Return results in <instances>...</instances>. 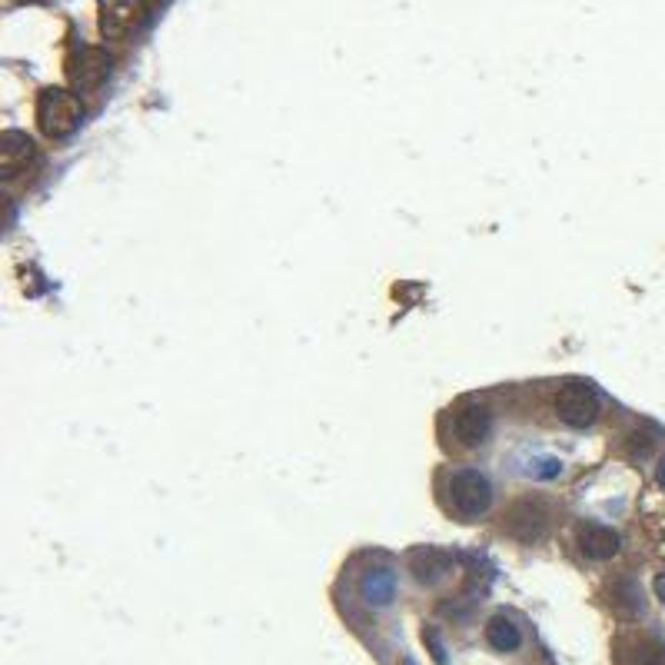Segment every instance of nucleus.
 Instances as JSON below:
<instances>
[{
    "label": "nucleus",
    "mask_w": 665,
    "mask_h": 665,
    "mask_svg": "<svg viewBox=\"0 0 665 665\" xmlns=\"http://www.w3.org/2000/svg\"><path fill=\"white\" fill-rule=\"evenodd\" d=\"M423 642H429V649H433L436 665H446V649H443V642H439V636H436L433 629H426V632H423Z\"/></svg>",
    "instance_id": "obj_14"
},
{
    "label": "nucleus",
    "mask_w": 665,
    "mask_h": 665,
    "mask_svg": "<svg viewBox=\"0 0 665 665\" xmlns=\"http://www.w3.org/2000/svg\"><path fill=\"white\" fill-rule=\"evenodd\" d=\"M493 433V413L479 403H466L459 406L453 416H449V439H453L456 449H479Z\"/></svg>",
    "instance_id": "obj_4"
},
{
    "label": "nucleus",
    "mask_w": 665,
    "mask_h": 665,
    "mask_svg": "<svg viewBox=\"0 0 665 665\" xmlns=\"http://www.w3.org/2000/svg\"><path fill=\"white\" fill-rule=\"evenodd\" d=\"M656 596L659 602H665V576H656Z\"/></svg>",
    "instance_id": "obj_15"
},
{
    "label": "nucleus",
    "mask_w": 665,
    "mask_h": 665,
    "mask_svg": "<svg viewBox=\"0 0 665 665\" xmlns=\"http://www.w3.org/2000/svg\"><path fill=\"white\" fill-rule=\"evenodd\" d=\"M449 572V556L439 549H419L413 552V576L426 586H433L436 579H443Z\"/></svg>",
    "instance_id": "obj_12"
},
{
    "label": "nucleus",
    "mask_w": 665,
    "mask_h": 665,
    "mask_svg": "<svg viewBox=\"0 0 665 665\" xmlns=\"http://www.w3.org/2000/svg\"><path fill=\"white\" fill-rule=\"evenodd\" d=\"M489 503H493V486H489V479L479 469H456L446 479V506L456 516L476 519L486 513Z\"/></svg>",
    "instance_id": "obj_1"
},
{
    "label": "nucleus",
    "mask_w": 665,
    "mask_h": 665,
    "mask_svg": "<svg viewBox=\"0 0 665 665\" xmlns=\"http://www.w3.org/2000/svg\"><path fill=\"white\" fill-rule=\"evenodd\" d=\"M30 160H34V143H30L27 133L10 130L0 137V173H4L7 180L24 173Z\"/></svg>",
    "instance_id": "obj_6"
},
{
    "label": "nucleus",
    "mask_w": 665,
    "mask_h": 665,
    "mask_svg": "<svg viewBox=\"0 0 665 665\" xmlns=\"http://www.w3.org/2000/svg\"><path fill=\"white\" fill-rule=\"evenodd\" d=\"M486 642L496 652H516L519 646H523V632H519V626H516L513 619L493 616V619L486 622Z\"/></svg>",
    "instance_id": "obj_10"
},
{
    "label": "nucleus",
    "mask_w": 665,
    "mask_h": 665,
    "mask_svg": "<svg viewBox=\"0 0 665 665\" xmlns=\"http://www.w3.org/2000/svg\"><path fill=\"white\" fill-rule=\"evenodd\" d=\"M546 529V509L539 503H519L513 513H509V532L523 542H536Z\"/></svg>",
    "instance_id": "obj_8"
},
{
    "label": "nucleus",
    "mask_w": 665,
    "mask_h": 665,
    "mask_svg": "<svg viewBox=\"0 0 665 665\" xmlns=\"http://www.w3.org/2000/svg\"><path fill=\"white\" fill-rule=\"evenodd\" d=\"M579 546L589 559H596V562L612 559L619 552V532L609 529V526L589 523V526H582V532H579Z\"/></svg>",
    "instance_id": "obj_7"
},
{
    "label": "nucleus",
    "mask_w": 665,
    "mask_h": 665,
    "mask_svg": "<svg viewBox=\"0 0 665 665\" xmlns=\"http://www.w3.org/2000/svg\"><path fill=\"white\" fill-rule=\"evenodd\" d=\"M107 70H110V60L104 50H84L77 60V67L70 70V77H74L77 87H97L100 80L107 77Z\"/></svg>",
    "instance_id": "obj_9"
},
{
    "label": "nucleus",
    "mask_w": 665,
    "mask_h": 665,
    "mask_svg": "<svg viewBox=\"0 0 665 665\" xmlns=\"http://www.w3.org/2000/svg\"><path fill=\"white\" fill-rule=\"evenodd\" d=\"M143 20V0H100V34L124 40Z\"/></svg>",
    "instance_id": "obj_5"
},
{
    "label": "nucleus",
    "mask_w": 665,
    "mask_h": 665,
    "mask_svg": "<svg viewBox=\"0 0 665 665\" xmlns=\"http://www.w3.org/2000/svg\"><path fill=\"white\" fill-rule=\"evenodd\" d=\"M80 117H84V104L77 100V94L60 87H50L40 94L37 100V124L47 137H70L80 127Z\"/></svg>",
    "instance_id": "obj_2"
},
{
    "label": "nucleus",
    "mask_w": 665,
    "mask_h": 665,
    "mask_svg": "<svg viewBox=\"0 0 665 665\" xmlns=\"http://www.w3.org/2000/svg\"><path fill=\"white\" fill-rule=\"evenodd\" d=\"M599 393L592 383L582 380H569L556 390V399H552V409H556L559 423H566L572 429H586L599 419Z\"/></svg>",
    "instance_id": "obj_3"
},
{
    "label": "nucleus",
    "mask_w": 665,
    "mask_h": 665,
    "mask_svg": "<svg viewBox=\"0 0 665 665\" xmlns=\"http://www.w3.org/2000/svg\"><path fill=\"white\" fill-rule=\"evenodd\" d=\"M659 483L665 486V459H662V466H659Z\"/></svg>",
    "instance_id": "obj_16"
},
{
    "label": "nucleus",
    "mask_w": 665,
    "mask_h": 665,
    "mask_svg": "<svg viewBox=\"0 0 665 665\" xmlns=\"http://www.w3.org/2000/svg\"><path fill=\"white\" fill-rule=\"evenodd\" d=\"M636 665H665V649L659 642H642L636 649Z\"/></svg>",
    "instance_id": "obj_13"
},
{
    "label": "nucleus",
    "mask_w": 665,
    "mask_h": 665,
    "mask_svg": "<svg viewBox=\"0 0 665 665\" xmlns=\"http://www.w3.org/2000/svg\"><path fill=\"white\" fill-rule=\"evenodd\" d=\"M363 599L370 602V606H390L393 596H396V576L390 569H373L370 576L363 579Z\"/></svg>",
    "instance_id": "obj_11"
}]
</instances>
